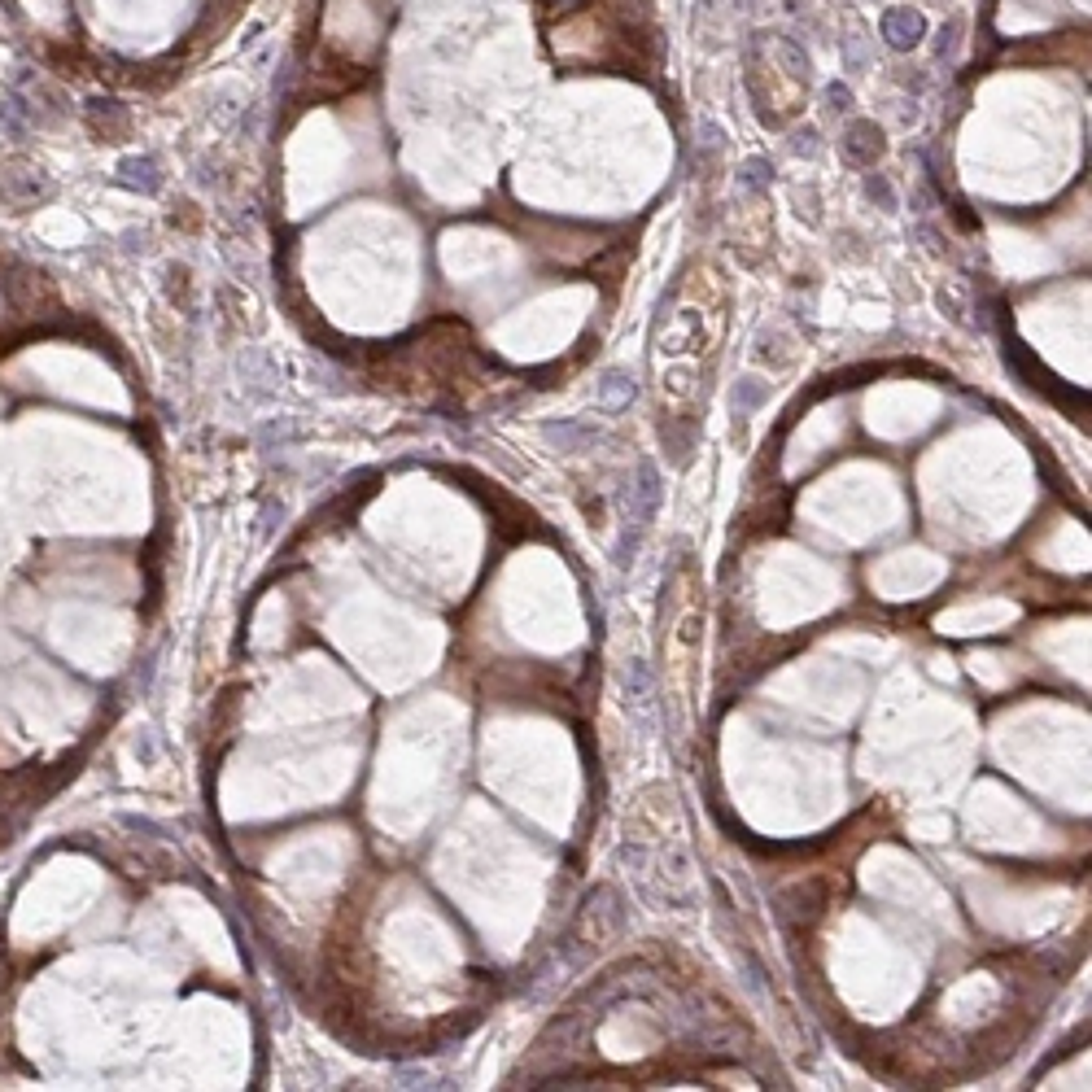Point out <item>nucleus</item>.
I'll return each mask as SVG.
<instances>
[{
  "mask_svg": "<svg viewBox=\"0 0 1092 1092\" xmlns=\"http://www.w3.org/2000/svg\"><path fill=\"white\" fill-rule=\"evenodd\" d=\"M962 31H965V18H962V13H953V18H948V23L935 31V62H953L957 44H962Z\"/></svg>",
  "mask_w": 1092,
  "mask_h": 1092,
  "instance_id": "obj_7",
  "label": "nucleus"
},
{
  "mask_svg": "<svg viewBox=\"0 0 1092 1092\" xmlns=\"http://www.w3.org/2000/svg\"><path fill=\"white\" fill-rule=\"evenodd\" d=\"M774 49H778V62L787 66L796 79H813V57L804 53V44H796L791 36H774Z\"/></svg>",
  "mask_w": 1092,
  "mask_h": 1092,
  "instance_id": "obj_4",
  "label": "nucleus"
},
{
  "mask_svg": "<svg viewBox=\"0 0 1092 1092\" xmlns=\"http://www.w3.org/2000/svg\"><path fill=\"white\" fill-rule=\"evenodd\" d=\"M730 5H735V9H751V0H730Z\"/></svg>",
  "mask_w": 1092,
  "mask_h": 1092,
  "instance_id": "obj_14",
  "label": "nucleus"
},
{
  "mask_svg": "<svg viewBox=\"0 0 1092 1092\" xmlns=\"http://www.w3.org/2000/svg\"><path fill=\"white\" fill-rule=\"evenodd\" d=\"M839 149H843L848 162L874 166L887 153V136H883V128H878L874 118H852L848 128H843V136H839Z\"/></svg>",
  "mask_w": 1092,
  "mask_h": 1092,
  "instance_id": "obj_2",
  "label": "nucleus"
},
{
  "mask_svg": "<svg viewBox=\"0 0 1092 1092\" xmlns=\"http://www.w3.org/2000/svg\"><path fill=\"white\" fill-rule=\"evenodd\" d=\"M791 153H809V158H813V153H817V128H809V123H804V128L791 131Z\"/></svg>",
  "mask_w": 1092,
  "mask_h": 1092,
  "instance_id": "obj_13",
  "label": "nucleus"
},
{
  "mask_svg": "<svg viewBox=\"0 0 1092 1092\" xmlns=\"http://www.w3.org/2000/svg\"><path fill=\"white\" fill-rule=\"evenodd\" d=\"M822 97H826V105H830L835 114H852V105H857L852 88H848V83H839V79H830V83H826Z\"/></svg>",
  "mask_w": 1092,
  "mask_h": 1092,
  "instance_id": "obj_10",
  "label": "nucleus"
},
{
  "mask_svg": "<svg viewBox=\"0 0 1092 1092\" xmlns=\"http://www.w3.org/2000/svg\"><path fill=\"white\" fill-rule=\"evenodd\" d=\"M865 197H870L878 210H896V192H891L887 175H874V166H870V175H865Z\"/></svg>",
  "mask_w": 1092,
  "mask_h": 1092,
  "instance_id": "obj_9",
  "label": "nucleus"
},
{
  "mask_svg": "<svg viewBox=\"0 0 1092 1092\" xmlns=\"http://www.w3.org/2000/svg\"><path fill=\"white\" fill-rule=\"evenodd\" d=\"M774 184V162H765V158H748V162L738 166V189H748V192H761Z\"/></svg>",
  "mask_w": 1092,
  "mask_h": 1092,
  "instance_id": "obj_6",
  "label": "nucleus"
},
{
  "mask_svg": "<svg viewBox=\"0 0 1092 1092\" xmlns=\"http://www.w3.org/2000/svg\"><path fill=\"white\" fill-rule=\"evenodd\" d=\"M546 432H551V442H559V446H582L585 437H590V432L577 429V424H551Z\"/></svg>",
  "mask_w": 1092,
  "mask_h": 1092,
  "instance_id": "obj_12",
  "label": "nucleus"
},
{
  "mask_svg": "<svg viewBox=\"0 0 1092 1092\" xmlns=\"http://www.w3.org/2000/svg\"><path fill=\"white\" fill-rule=\"evenodd\" d=\"M878 36H883V44L896 49V53L922 49V39L931 36L927 13L909 9V5H891V9H883V18H878Z\"/></svg>",
  "mask_w": 1092,
  "mask_h": 1092,
  "instance_id": "obj_1",
  "label": "nucleus"
},
{
  "mask_svg": "<svg viewBox=\"0 0 1092 1092\" xmlns=\"http://www.w3.org/2000/svg\"><path fill=\"white\" fill-rule=\"evenodd\" d=\"M839 57L848 70H865V39L861 36H839Z\"/></svg>",
  "mask_w": 1092,
  "mask_h": 1092,
  "instance_id": "obj_11",
  "label": "nucleus"
},
{
  "mask_svg": "<svg viewBox=\"0 0 1092 1092\" xmlns=\"http://www.w3.org/2000/svg\"><path fill=\"white\" fill-rule=\"evenodd\" d=\"M118 175H123V184H131V189H144V192H153L158 184H162V175H158V162H153V158H128V162L118 166Z\"/></svg>",
  "mask_w": 1092,
  "mask_h": 1092,
  "instance_id": "obj_5",
  "label": "nucleus"
},
{
  "mask_svg": "<svg viewBox=\"0 0 1092 1092\" xmlns=\"http://www.w3.org/2000/svg\"><path fill=\"white\" fill-rule=\"evenodd\" d=\"M634 376L629 372H603V381H599V402L603 407H612V411H621V407H629L634 402Z\"/></svg>",
  "mask_w": 1092,
  "mask_h": 1092,
  "instance_id": "obj_3",
  "label": "nucleus"
},
{
  "mask_svg": "<svg viewBox=\"0 0 1092 1092\" xmlns=\"http://www.w3.org/2000/svg\"><path fill=\"white\" fill-rule=\"evenodd\" d=\"M765 381H756V376H743V381L735 385V411H751V407H761L765 402Z\"/></svg>",
  "mask_w": 1092,
  "mask_h": 1092,
  "instance_id": "obj_8",
  "label": "nucleus"
}]
</instances>
